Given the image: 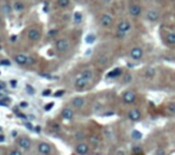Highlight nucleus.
<instances>
[{
	"instance_id": "1",
	"label": "nucleus",
	"mask_w": 175,
	"mask_h": 155,
	"mask_svg": "<svg viewBox=\"0 0 175 155\" xmlns=\"http://www.w3.org/2000/svg\"><path fill=\"white\" fill-rule=\"evenodd\" d=\"M131 29H132V24H131V22H130L129 19H120L117 23V25H116V32L119 36L129 33L130 31H131Z\"/></svg>"
},
{
	"instance_id": "2",
	"label": "nucleus",
	"mask_w": 175,
	"mask_h": 155,
	"mask_svg": "<svg viewBox=\"0 0 175 155\" xmlns=\"http://www.w3.org/2000/svg\"><path fill=\"white\" fill-rule=\"evenodd\" d=\"M161 18V12L159 11V8L156 7H150L145 12V19L150 23H156L159 22Z\"/></svg>"
},
{
	"instance_id": "3",
	"label": "nucleus",
	"mask_w": 175,
	"mask_h": 155,
	"mask_svg": "<svg viewBox=\"0 0 175 155\" xmlns=\"http://www.w3.org/2000/svg\"><path fill=\"white\" fill-rule=\"evenodd\" d=\"M137 99V93L132 90H128L125 92H123L122 94V100L124 104L126 105H132L135 101Z\"/></svg>"
},
{
	"instance_id": "4",
	"label": "nucleus",
	"mask_w": 175,
	"mask_h": 155,
	"mask_svg": "<svg viewBox=\"0 0 175 155\" xmlns=\"http://www.w3.org/2000/svg\"><path fill=\"white\" fill-rule=\"evenodd\" d=\"M142 12H143V8L141 6V4L137 2V1H130L129 4V15L131 17H135V18H137L139 16L142 15Z\"/></svg>"
},
{
	"instance_id": "5",
	"label": "nucleus",
	"mask_w": 175,
	"mask_h": 155,
	"mask_svg": "<svg viewBox=\"0 0 175 155\" xmlns=\"http://www.w3.org/2000/svg\"><path fill=\"white\" fill-rule=\"evenodd\" d=\"M99 23L104 29H110L114 23V18L110 13H103L99 17Z\"/></svg>"
},
{
	"instance_id": "6",
	"label": "nucleus",
	"mask_w": 175,
	"mask_h": 155,
	"mask_svg": "<svg viewBox=\"0 0 175 155\" xmlns=\"http://www.w3.org/2000/svg\"><path fill=\"white\" fill-rule=\"evenodd\" d=\"M144 56V51L141 46H133L131 48V50L129 51V57L132 61H141Z\"/></svg>"
},
{
	"instance_id": "7",
	"label": "nucleus",
	"mask_w": 175,
	"mask_h": 155,
	"mask_svg": "<svg viewBox=\"0 0 175 155\" xmlns=\"http://www.w3.org/2000/svg\"><path fill=\"white\" fill-rule=\"evenodd\" d=\"M91 84V81L90 80H87V79H85L84 77H81L80 74H79V77L75 79V82H74V86H75V88L77 91H84L86 90L88 85Z\"/></svg>"
},
{
	"instance_id": "8",
	"label": "nucleus",
	"mask_w": 175,
	"mask_h": 155,
	"mask_svg": "<svg viewBox=\"0 0 175 155\" xmlns=\"http://www.w3.org/2000/svg\"><path fill=\"white\" fill-rule=\"evenodd\" d=\"M69 41L66 38H61V39H57L56 41V43H55V48H56V50L59 51V53H64V51H67L69 49Z\"/></svg>"
},
{
	"instance_id": "9",
	"label": "nucleus",
	"mask_w": 175,
	"mask_h": 155,
	"mask_svg": "<svg viewBox=\"0 0 175 155\" xmlns=\"http://www.w3.org/2000/svg\"><path fill=\"white\" fill-rule=\"evenodd\" d=\"M128 117H129L130 121H132V122H138V121L142 118V112H141L139 108H131V110H129Z\"/></svg>"
},
{
	"instance_id": "10",
	"label": "nucleus",
	"mask_w": 175,
	"mask_h": 155,
	"mask_svg": "<svg viewBox=\"0 0 175 155\" xmlns=\"http://www.w3.org/2000/svg\"><path fill=\"white\" fill-rule=\"evenodd\" d=\"M38 153L42 155H49L51 153V146L48 142H41L38 144Z\"/></svg>"
},
{
	"instance_id": "11",
	"label": "nucleus",
	"mask_w": 175,
	"mask_h": 155,
	"mask_svg": "<svg viewBox=\"0 0 175 155\" xmlns=\"http://www.w3.org/2000/svg\"><path fill=\"white\" fill-rule=\"evenodd\" d=\"M75 152L79 155H86L90 152V146L87 143H85V142H81L75 147Z\"/></svg>"
},
{
	"instance_id": "12",
	"label": "nucleus",
	"mask_w": 175,
	"mask_h": 155,
	"mask_svg": "<svg viewBox=\"0 0 175 155\" xmlns=\"http://www.w3.org/2000/svg\"><path fill=\"white\" fill-rule=\"evenodd\" d=\"M18 146L22 148V149H25V150H29L31 147V140L26 136H23L18 140Z\"/></svg>"
},
{
	"instance_id": "13",
	"label": "nucleus",
	"mask_w": 175,
	"mask_h": 155,
	"mask_svg": "<svg viewBox=\"0 0 175 155\" xmlns=\"http://www.w3.org/2000/svg\"><path fill=\"white\" fill-rule=\"evenodd\" d=\"M164 42L168 46H175V32L174 31H168L164 35Z\"/></svg>"
},
{
	"instance_id": "14",
	"label": "nucleus",
	"mask_w": 175,
	"mask_h": 155,
	"mask_svg": "<svg viewBox=\"0 0 175 155\" xmlns=\"http://www.w3.org/2000/svg\"><path fill=\"white\" fill-rule=\"evenodd\" d=\"M15 61L18 63V64H26L28 66V61H29V56L25 54H17L15 56Z\"/></svg>"
},
{
	"instance_id": "15",
	"label": "nucleus",
	"mask_w": 175,
	"mask_h": 155,
	"mask_svg": "<svg viewBox=\"0 0 175 155\" xmlns=\"http://www.w3.org/2000/svg\"><path fill=\"white\" fill-rule=\"evenodd\" d=\"M28 37H29V39L32 41V42H36V41H38V39L41 38V32H39L38 29H31V30L28 32Z\"/></svg>"
},
{
	"instance_id": "16",
	"label": "nucleus",
	"mask_w": 175,
	"mask_h": 155,
	"mask_svg": "<svg viewBox=\"0 0 175 155\" xmlns=\"http://www.w3.org/2000/svg\"><path fill=\"white\" fill-rule=\"evenodd\" d=\"M85 103H86V100H85V98H82V97H75V98L72 99V105L75 108H84Z\"/></svg>"
},
{
	"instance_id": "17",
	"label": "nucleus",
	"mask_w": 175,
	"mask_h": 155,
	"mask_svg": "<svg viewBox=\"0 0 175 155\" xmlns=\"http://www.w3.org/2000/svg\"><path fill=\"white\" fill-rule=\"evenodd\" d=\"M122 75H123V70L120 68H114V69H112L111 72L107 73L106 78L107 79H117V78L122 77Z\"/></svg>"
},
{
	"instance_id": "18",
	"label": "nucleus",
	"mask_w": 175,
	"mask_h": 155,
	"mask_svg": "<svg viewBox=\"0 0 175 155\" xmlns=\"http://www.w3.org/2000/svg\"><path fill=\"white\" fill-rule=\"evenodd\" d=\"M108 62H110V59H108L107 55H99L98 59H97V63L100 67H106L108 64Z\"/></svg>"
},
{
	"instance_id": "19",
	"label": "nucleus",
	"mask_w": 175,
	"mask_h": 155,
	"mask_svg": "<svg viewBox=\"0 0 175 155\" xmlns=\"http://www.w3.org/2000/svg\"><path fill=\"white\" fill-rule=\"evenodd\" d=\"M62 117L67 121H70L73 117H74V111L72 110L70 108H66L62 110Z\"/></svg>"
},
{
	"instance_id": "20",
	"label": "nucleus",
	"mask_w": 175,
	"mask_h": 155,
	"mask_svg": "<svg viewBox=\"0 0 175 155\" xmlns=\"http://www.w3.org/2000/svg\"><path fill=\"white\" fill-rule=\"evenodd\" d=\"M80 75L84 77L85 79H87V80H90V81L92 82V80H93V70L88 69V68H87V69H84L81 73H80Z\"/></svg>"
},
{
	"instance_id": "21",
	"label": "nucleus",
	"mask_w": 175,
	"mask_h": 155,
	"mask_svg": "<svg viewBox=\"0 0 175 155\" xmlns=\"http://www.w3.org/2000/svg\"><path fill=\"white\" fill-rule=\"evenodd\" d=\"M12 8L15 11H17V12H22V11H24V8H25V5H24L22 1H15Z\"/></svg>"
},
{
	"instance_id": "22",
	"label": "nucleus",
	"mask_w": 175,
	"mask_h": 155,
	"mask_svg": "<svg viewBox=\"0 0 175 155\" xmlns=\"http://www.w3.org/2000/svg\"><path fill=\"white\" fill-rule=\"evenodd\" d=\"M132 81V75L131 74H124L122 75V84L123 85H128Z\"/></svg>"
},
{
	"instance_id": "23",
	"label": "nucleus",
	"mask_w": 175,
	"mask_h": 155,
	"mask_svg": "<svg viewBox=\"0 0 175 155\" xmlns=\"http://www.w3.org/2000/svg\"><path fill=\"white\" fill-rule=\"evenodd\" d=\"M90 142H91L93 146H98L100 142V137L97 134H94V135H92L91 137H90Z\"/></svg>"
},
{
	"instance_id": "24",
	"label": "nucleus",
	"mask_w": 175,
	"mask_h": 155,
	"mask_svg": "<svg viewBox=\"0 0 175 155\" xmlns=\"http://www.w3.org/2000/svg\"><path fill=\"white\" fill-rule=\"evenodd\" d=\"M167 112L170 113V115H175V103H168L167 104Z\"/></svg>"
},
{
	"instance_id": "25",
	"label": "nucleus",
	"mask_w": 175,
	"mask_h": 155,
	"mask_svg": "<svg viewBox=\"0 0 175 155\" xmlns=\"http://www.w3.org/2000/svg\"><path fill=\"white\" fill-rule=\"evenodd\" d=\"M57 5L62 8L68 7L69 5H70V0H57Z\"/></svg>"
},
{
	"instance_id": "26",
	"label": "nucleus",
	"mask_w": 175,
	"mask_h": 155,
	"mask_svg": "<svg viewBox=\"0 0 175 155\" xmlns=\"http://www.w3.org/2000/svg\"><path fill=\"white\" fill-rule=\"evenodd\" d=\"M156 75V70L154 69V68H148V69L145 70V77L149 78V79H151Z\"/></svg>"
},
{
	"instance_id": "27",
	"label": "nucleus",
	"mask_w": 175,
	"mask_h": 155,
	"mask_svg": "<svg viewBox=\"0 0 175 155\" xmlns=\"http://www.w3.org/2000/svg\"><path fill=\"white\" fill-rule=\"evenodd\" d=\"M8 103H10V99H8L7 97H5V95H2V94H0V105H4V106H7Z\"/></svg>"
},
{
	"instance_id": "28",
	"label": "nucleus",
	"mask_w": 175,
	"mask_h": 155,
	"mask_svg": "<svg viewBox=\"0 0 175 155\" xmlns=\"http://www.w3.org/2000/svg\"><path fill=\"white\" fill-rule=\"evenodd\" d=\"M74 20H75L76 23H81V20H82V15H81L80 12H75V13H74Z\"/></svg>"
},
{
	"instance_id": "29",
	"label": "nucleus",
	"mask_w": 175,
	"mask_h": 155,
	"mask_svg": "<svg viewBox=\"0 0 175 155\" xmlns=\"http://www.w3.org/2000/svg\"><path fill=\"white\" fill-rule=\"evenodd\" d=\"M141 137H142V134L138 131V130H133V131H132V139L139 140Z\"/></svg>"
},
{
	"instance_id": "30",
	"label": "nucleus",
	"mask_w": 175,
	"mask_h": 155,
	"mask_svg": "<svg viewBox=\"0 0 175 155\" xmlns=\"http://www.w3.org/2000/svg\"><path fill=\"white\" fill-rule=\"evenodd\" d=\"M94 41H95V36H94V35H92V33L91 35H88V36L86 37V42H87V43H90V44L93 43Z\"/></svg>"
},
{
	"instance_id": "31",
	"label": "nucleus",
	"mask_w": 175,
	"mask_h": 155,
	"mask_svg": "<svg viewBox=\"0 0 175 155\" xmlns=\"http://www.w3.org/2000/svg\"><path fill=\"white\" fill-rule=\"evenodd\" d=\"M2 11H4V13H7V15H10L12 10H11V7H10V5H6V4H5V5L2 6Z\"/></svg>"
},
{
	"instance_id": "32",
	"label": "nucleus",
	"mask_w": 175,
	"mask_h": 155,
	"mask_svg": "<svg viewBox=\"0 0 175 155\" xmlns=\"http://www.w3.org/2000/svg\"><path fill=\"white\" fill-rule=\"evenodd\" d=\"M75 139L76 140H79V141H81V140H84L85 139V134L84 132H76V135H75Z\"/></svg>"
},
{
	"instance_id": "33",
	"label": "nucleus",
	"mask_w": 175,
	"mask_h": 155,
	"mask_svg": "<svg viewBox=\"0 0 175 155\" xmlns=\"http://www.w3.org/2000/svg\"><path fill=\"white\" fill-rule=\"evenodd\" d=\"M10 155H23V154H22V152H20V150H18V149H13V150H11V152H10Z\"/></svg>"
},
{
	"instance_id": "34",
	"label": "nucleus",
	"mask_w": 175,
	"mask_h": 155,
	"mask_svg": "<svg viewBox=\"0 0 175 155\" xmlns=\"http://www.w3.org/2000/svg\"><path fill=\"white\" fill-rule=\"evenodd\" d=\"M63 93H64V91H63V90H61V91H57V92L55 93L54 95H55V97H61Z\"/></svg>"
},
{
	"instance_id": "35",
	"label": "nucleus",
	"mask_w": 175,
	"mask_h": 155,
	"mask_svg": "<svg viewBox=\"0 0 175 155\" xmlns=\"http://www.w3.org/2000/svg\"><path fill=\"white\" fill-rule=\"evenodd\" d=\"M26 90H28V91H29V92H30V94L31 95H32V94H33V90H32V87H31V86H26Z\"/></svg>"
},
{
	"instance_id": "36",
	"label": "nucleus",
	"mask_w": 175,
	"mask_h": 155,
	"mask_svg": "<svg viewBox=\"0 0 175 155\" xmlns=\"http://www.w3.org/2000/svg\"><path fill=\"white\" fill-rule=\"evenodd\" d=\"M43 95H44V97H48V95H50V90L43 91Z\"/></svg>"
},
{
	"instance_id": "37",
	"label": "nucleus",
	"mask_w": 175,
	"mask_h": 155,
	"mask_svg": "<svg viewBox=\"0 0 175 155\" xmlns=\"http://www.w3.org/2000/svg\"><path fill=\"white\" fill-rule=\"evenodd\" d=\"M1 64H6V66H10V64H11V62L8 61V60H4V61H1Z\"/></svg>"
},
{
	"instance_id": "38",
	"label": "nucleus",
	"mask_w": 175,
	"mask_h": 155,
	"mask_svg": "<svg viewBox=\"0 0 175 155\" xmlns=\"http://www.w3.org/2000/svg\"><path fill=\"white\" fill-rule=\"evenodd\" d=\"M20 106H22V108H28V103H26V101H22V103H20Z\"/></svg>"
},
{
	"instance_id": "39",
	"label": "nucleus",
	"mask_w": 175,
	"mask_h": 155,
	"mask_svg": "<svg viewBox=\"0 0 175 155\" xmlns=\"http://www.w3.org/2000/svg\"><path fill=\"white\" fill-rule=\"evenodd\" d=\"M57 33V30H51L49 32V36H54V35H56Z\"/></svg>"
},
{
	"instance_id": "40",
	"label": "nucleus",
	"mask_w": 175,
	"mask_h": 155,
	"mask_svg": "<svg viewBox=\"0 0 175 155\" xmlns=\"http://www.w3.org/2000/svg\"><path fill=\"white\" fill-rule=\"evenodd\" d=\"M100 2H103V4H110L111 2V0H99Z\"/></svg>"
},
{
	"instance_id": "41",
	"label": "nucleus",
	"mask_w": 175,
	"mask_h": 155,
	"mask_svg": "<svg viewBox=\"0 0 175 155\" xmlns=\"http://www.w3.org/2000/svg\"><path fill=\"white\" fill-rule=\"evenodd\" d=\"M51 106H53V103H49V105H48V106L46 108V110H49V108H51Z\"/></svg>"
},
{
	"instance_id": "42",
	"label": "nucleus",
	"mask_w": 175,
	"mask_h": 155,
	"mask_svg": "<svg viewBox=\"0 0 175 155\" xmlns=\"http://www.w3.org/2000/svg\"><path fill=\"white\" fill-rule=\"evenodd\" d=\"M15 84H17V82H15V80H12V81H11V85H12V87H15Z\"/></svg>"
},
{
	"instance_id": "43",
	"label": "nucleus",
	"mask_w": 175,
	"mask_h": 155,
	"mask_svg": "<svg viewBox=\"0 0 175 155\" xmlns=\"http://www.w3.org/2000/svg\"><path fill=\"white\" fill-rule=\"evenodd\" d=\"M4 87H5L4 82H0V90H1V88H4Z\"/></svg>"
},
{
	"instance_id": "44",
	"label": "nucleus",
	"mask_w": 175,
	"mask_h": 155,
	"mask_svg": "<svg viewBox=\"0 0 175 155\" xmlns=\"http://www.w3.org/2000/svg\"><path fill=\"white\" fill-rule=\"evenodd\" d=\"M4 141V136L2 135H0V142H2Z\"/></svg>"
},
{
	"instance_id": "45",
	"label": "nucleus",
	"mask_w": 175,
	"mask_h": 155,
	"mask_svg": "<svg viewBox=\"0 0 175 155\" xmlns=\"http://www.w3.org/2000/svg\"><path fill=\"white\" fill-rule=\"evenodd\" d=\"M15 38H17V36H12V38L11 39H12V41H15Z\"/></svg>"
},
{
	"instance_id": "46",
	"label": "nucleus",
	"mask_w": 175,
	"mask_h": 155,
	"mask_svg": "<svg viewBox=\"0 0 175 155\" xmlns=\"http://www.w3.org/2000/svg\"><path fill=\"white\" fill-rule=\"evenodd\" d=\"M157 2H162V1H164V0H156Z\"/></svg>"
},
{
	"instance_id": "47",
	"label": "nucleus",
	"mask_w": 175,
	"mask_h": 155,
	"mask_svg": "<svg viewBox=\"0 0 175 155\" xmlns=\"http://www.w3.org/2000/svg\"><path fill=\"white\" fill-rule=\"evenodd\" d=\"M0 24H1V18H0Z\"/></svg>"
},
{
	"instance_id": "48",
	"label": "nucleus",
	"mask_w": 175,
	"mask_h": 155,
	"mask_svg": "<svg viewBox=\"0 0 175 155\" xmlns=\"http://www.w3.org/2000/svg\"><path fill=\"white\" fill-rule=\"evenodd\" d=\"M0 155H2V154H1V153H0Z\"/></svg>"
},
{
	"instance_id": "49",
	"label": "nucleus",
	"mask_w": 175,
	"mask_h": 155,
	"mask_svg": "<svg viewBox=\"0 0 175 155\" xmlns=\"http://www.w3.org/2000/svg\"><path fill=\"white\" fill-rule=\"evenodd\" d=\"M0 49H1V46H0Z\"/></svg>"
},
{
	"instance_id": "50",
	"label": "nucleus",
	"mask_w": 175,
	"mask_h": 155,
	"mask_svg": "<svg viewBox=\"0 0 175 155\" xmlns=\"http://www.w3.org/2000/svg\"><path fill=\"white\" fill-rule=\"evenodd\" d=\"M174 1H175V0H174Z\"/></svg>"
}]
</instances>
